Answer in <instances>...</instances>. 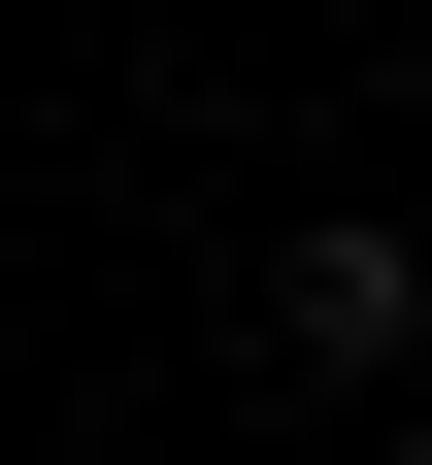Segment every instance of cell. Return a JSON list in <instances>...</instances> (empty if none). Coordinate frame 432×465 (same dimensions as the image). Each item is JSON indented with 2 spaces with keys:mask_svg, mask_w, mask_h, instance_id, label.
<instances>
[{
  "mask_svg": "<svg viewBox=\"0 0 432 465\" xmlns=\"http://www.w3.org/2000/svg\"><path fill=\"white\" fill-rule=\"evenodd\" d=\"M366 465H432V366H399V399H366Z\"/></svg>",
  "mask_w": 432,
  "mask_h": 465,
  "instance_id": "2",
  "label": "cell"
},
{
  "mask_svg": "<svg viewBox=\"0 0 432 465\" xmlns=\"http://www.w3.org/2000/svg\"><path fill=\"white\" fill-rule=\"evenodd\" d=\"M233 332H266L299 399H399V366H432V232H399V200H299V232H266V300H233Z\"/></svg>",
  "mask_w": 432,
  "mask_h": 465,
  "instance_id": "1",
  "label": "cell"
}]
</instances>
